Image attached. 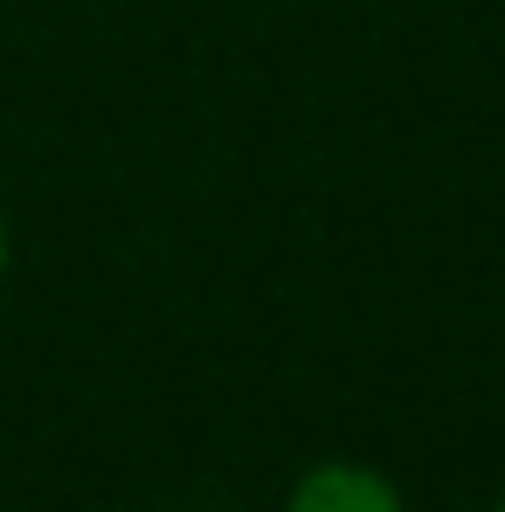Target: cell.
Instances as JSON below:
<instances>
[{
  "mask_svg": "<svg viewBox=\"0 0 505 512\" xmlns=\"http://www.w3.org/2000/svg\"><path fill=\"white\" fill-rule=\"evenodd\" d=\"M284 512H409V499L395 492V478H381L374 464H312L298 485H291V499Z\"/></svg>",
  "mask_w": 505,
  "mask_h": 512,
  "instance_id": "obj_1",
  "label": "cell"
},
{
  "mask_svg": "<svg viewBox=\"0 0 505 512\" xmlns=\"http://www.w3.org/2000/svg\"><path fill=\"white\" fill-rule=\"evenodd\" d=\"M7 250H14V243H7V215H0V277H7Z\"/></svg>",
  "mask_w": 505,
  "mask_h": 512,
  "instance_id": "obj_2",
  "label": "cell"
},
{
  "mask_svg": "<svg viewBox=\"0 0 505 512\" xmlns=\"http://www.w3.org/2000/svg\"><path fill=\"white\" fill-rule=\"evenodd\" d=\"M492 512H505V499H499V506H492Z\"/></svg>",
  "mask_w": 505,
  "mask_h": 512,
  "instance_id": "obj_3",
  "label": "cell"
}]
</instances>
